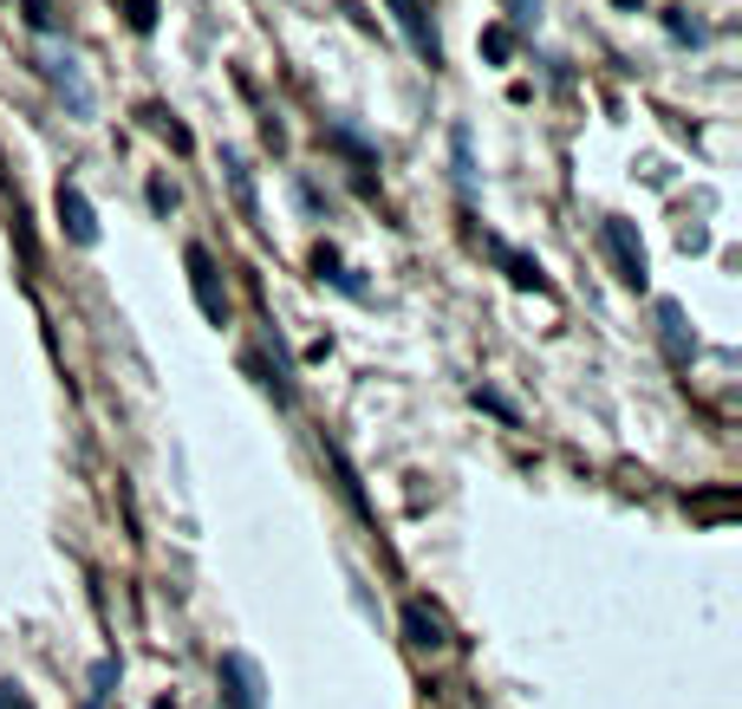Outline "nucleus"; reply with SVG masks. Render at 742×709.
Returning <instances> with one entry per match:
<instances>
[{
	"instance_id": "nucleus-11",
	"label": "nucleus",
	"mask_w": 742,
	"mask_h": 709,
	"mask_svg": "<svg viewBox=\"0 0 742 709\" xmlns=\"http://www.w3.org/2000/svg\"><path fill=\"white\" fill-rule=\"evenodd\" d=\"M222 170H228V189L241 196V209L254 215V183H248V170H241V156H222Z\"/></svg>"
},
{
	"instance_id": "nucleus-2",
	"label": "nucleus",
	"mask_w": 742,
	"mask_h": 709,
	"mask_svg": "<svg viewBox=\"0 0 742 709\" xmlns=\"http://www.w3.org/2000/svg\"><path fill=\"white\" fill-rule=\"evenodd\" d=\"M40 72L59 85V98L73 105V118H91V111H98V98H91V85H85V72H78V59L66 46H46V53H40Z\"/></svg>"
},
{
	"instance_id": "nucleus-21",
	"label": "nucleus",
	"mask_w": 742,
	"mask_h": 709,
	"mask_svg": "<svg viewBox=\"0 0 742 709\" xmlns=\"http://www.w3.org/2000/svg\"><path fill=\"white\" fill-rule=\"evenodd\" d=\"M534 7H541V0H515V20H534Z\"/></svg>"
},
{
	"instance_id": "nucleus-6",
	"label": "nucleus",
	"mask_w": 742,
	"mask_h": 709,
	"mask_svg": "<svg viewBox=\"0 0 742 709\" xmlns=\"http://www.w3.org/2000/svg\"><path fill=\"white\" fill-rule=\"evenodd\" d=\"M404 639L417 644V651H444V644H449V619L437 612V606L411 599V606H404Z\"/></svg>"
},
{
	"instance_id": "nucleus-1",
	"label": "nucleus",
	"mask_w": 742,
	"mask_h": 709,
	"mask_svg": "<svg viewBox=\"0 0 742 709\" xmlns=\"http://www.w3.org/2000/svg\"><path fill=\"white\" fill-rule=\"evenodd\" d=\"M183 268H189V293H196L203 319H216V326H222V319H228V286H222V274H216V254H209L203 241H189V248H183Z\"/></svg>"
},
{
	"instance_id": "nucleus-12",
	"label": "nucleus",
	"mask_w": 742,
	"mask_h": 709,
	"mask_svg": "<svg viewBox=\"0 0 742 709\" xmlns=\"http://www.w3.org/2000/svg\"><path fill=\"white\" fill-rule=\"evenodd\" d=\"M313 268H319L326 281H339V286H346V293H359V281H352V274L339 268V254H332V248H319V254H313Z\"/></svg>"
},
{
	"instance_id": "nucleus-8",
	"label": "nucleus",
	"mask_w": 742,
	"mask_h": 709,
	"mask_svg": "<svg viewBox=\"0 0 742 709\" xmlns=\"http://www.w3.org/2000/svg\"><path fill=\"white\" fill-rule=\"evenodd\" d=\"M495 261L509 268V281H515V286H534V293H547V274H541V261H527V254H515V248H495Z\"/></svg>"
},
{
	"instance_id": "nucleus-19",
	"label": "nucleus",
	"mask_w": 742,
	"mask_h": 709,
	"mask_svg": "<svg viewBox=\"0 0 742 709\" xmlns=\"http://www.w3.org/2000/svg\"><path fill=\"white\" fill-rule=\"evenodd\" d=\"M670 33H677V40H703V26H697V20H684V13H670Z\"/></svg>"
},
{
	"instance_id": "nucleus-13",
	"label": "nucleus",
	"mask_w": 742,
	"mask_h": 709,
	"mask_svg": "<svg viewBox=\"0 0 742 709\" xmlns=\"http://www.w3.org/2000/svg\"><path fill=\"white\" fill-rule=\"evenodd\" d=\"M124 20H131V33H150L156 26V0H124Z\"/></svg>"
},
{
	"instance_id": "nucleus-22",
	"label": "nucleus",
	"mask_w": 742,
	"mask_h": 709,
	"mask_svg": "<svg viewBox=\"0 0 742 709\" xmlns=\"http://www.w3.org/2000/svg\"><path fill=\"white\" fill-rule=\"evenodd\" d=\"M612 7H639V0H612Z\"/></svg>"
},
{
	"instance_id": "nucleus-7",
	"label": "nucleus",
	"mask_w": 742,
	"mask_h": 709,
	"mask_svg": "<svg viewBox=\"0 0 742 709\" xmlns=\"http://www.w3.org/2000/svg\"><path fill=\"white\" fill-rule=\"evenodd\" d=\"M59 221H66V234H73L78 248L98 241V215H91V203H85V189H73V183H59Z\"/></svg>"
},
{
	"instance_id": "nucleus-5",
	"label": "nucleus",
	"mask_w": 742,
	"mask_h": 709,
	"mask_svg": "<svg viewBox=\"0 0 742 709\" xmlns=\"http://www.w3.org/2000/svg\"><path fill=\"white\" fill-rule=\"evenodd\" d=\"M391 13H397L404 40H411V46L437 66V59H444V46H437V26H430V7H424V0H391Z\"/></svg>"
},
{
	"instance_id": "nucleus-15",
	"label": "nucleus",
	"mask_w": 742,
	"mask_h": 709,
	"mask_svg": "<svg viewBox=\"0 0 742 709\" xmlns=\"http://www.w3.org/2000/svg\"><path fill=\"white\" fill-rule=\"evenodd\" d=\"M150 124H156V131H163V138L176 143V150H189V131H183V124H176V118H170V111H150Z\"/></svg>"
},
{
	"instance_id": "nucleus-20",
	"label": "nucleus",
	"mask_w": 742,
	"mask_h": 709,
	"mask_svg": "<svg viewBox=\"0 0 742 709\" xmlns=\"http://www.w3.org/2000/svg\"><path fill=\"white\" fill-rule=\"evenodd\" d=\"M0 709H33V703H26V697H20L13 684H0Z\"/></svg>"
},
{
	"instance_id": "nucleus-16",
	"label": "nucleus",
	"mask_w": 742,
	"mask_h": 709,
	"mask_svg": "<svg viewBox=\"0 0 742 709\" xmlns=\"http://www.w3.org/2000/svg\"><path fill=\"white\" fill-rule=\"evenodd\" d=\"M53 20H59V13H53V0H26V26H40V33H53Z\"/></svg>"
},
{
	"instance_id": "nucleus-4",
	"label": "nucleus",
	"mask_w": 742,
	"mask_h": 709,
	"mask_svg": "<svg viewBox=\"0 0 742 709\" xmlns=\"http://www.w3.org/2000/svg\"><path fill=\"white\" fill-rule=\"evenodd\" d=\"M222 684H228V703H234V709H268L254 657H241V651H222Z\"/></svg>"
},
{
	"instance_id": "nucleus-14",
	"label": "nucleus",
	"mask_w": 742,
	"mask_h": 709,
	"mask_svg": "<svg viewBox=\"0 0 742 709\" xmlns=\"http://www.w3.org/2000/svg\"><path fill=\"white\" fill-rule=\"evenodd\" d=\"M449 150H456V183L469 189V183H476V170H469V131H456V138H449Z\"/></svg>"
},
{
	"instance_id": "nucleus-18",
	"label": "nucleus",
	"mask_w": 742,
	"mask_h": 709,
	"mask_svg": "<svg viewBox=\"0 0 742 709\" xmlns=\"http://www.w3.org/2000/svg\"><path fill=\"white\" fill-rule=\"evenodd\" d=\"M111 684H118V664H98V670H91V697H105Z\"/></svg>"
},
{
	"instance_id": "nucleus-3",
	"label": "nucleus",
	"mask_w": 742,
	"mask_h": 709,
	"mask_svg": "<svg viewBox=\"0 0 742 709\" xmlns=\"http://www.w3.org/2000/svg\"><path fill=\"white\" fill-rule=\"evenodd\" d=\"M599 241H605V254H612V268H619V281L625 286H645V248H639V234H632V221H605L599 228Z\"/></svg>"
},
{
	"instance_id": "nucleus-10",
	"label": "nucleus",
	"mask_w": 742,
	"mask_h": 709,
	"mask_svg": "<svg viewBox=\"0 0 742 709\" xmlns=\"http://www.w3.org/2000/svg\"><path fill=\"white\" fill-rule=\"evenodd\" d=\"M509 53H515V33H509V26H489V33H482V59L509 66Z\"/></svg>"
},
{
	"instance_id": "nucleus-9",
	"label": "nucleus",
	"mask_w": 742,
	"mask_h": 709,
	"mask_svg": "<svg viewBox=\"0 0 742 709\" xmlns=\"http://www.w3.org/2000/svg\"><path fill=\"white\" fill-rule=\"evenodd\" d=\"M658 326H665L670 358H690V332H684V306H677V299H665V306H658Z\"/></svg>"
},
{
	"instance_id": "nucleus-17",
	"label": "nucleus",
	"mask_w": 742,
	"mask_h": 709,
	"mask_svg": "<svg viewBox=\"0 0 742 709\" xmlns=\"http://www.w3.org/2000/svg\"><path fill=\"white\" fill-rule=\"evenodd\" d=\"M476 404H482V411H495V417H515V404H509V397H495V391H476Z\"/></svg>"
}]
</instances>
